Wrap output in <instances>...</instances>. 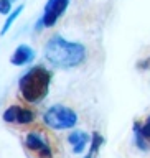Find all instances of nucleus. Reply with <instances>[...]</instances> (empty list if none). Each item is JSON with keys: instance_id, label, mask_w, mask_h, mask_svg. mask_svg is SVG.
Listing matches in <instances>:
<instances>
[{"instance_id": "obj_6", "label": "nucleus", "mask_w": 150, "mask_h": 158, "mask_svg": "<svg viewBox=\"0 0 150 158\" xmlns=\"http://www.w3.org/2000/svg\"><path fill=\"white\" fill-rule=\"evenodd\" d=\"M25 143L30 150L38 153V158H53V152L49 148L48 142L40 137L38 133H28L27 138H25Z\"/></svg>"}, {"instance_id": "obj_7", "label": "nucleus", "mask_w": 150, "mask_h": 158, "mask_svg": "<svg viewBox=\"0 0 150 158\" xmlns=\"http://www.w3.org/2000/svg\"><path fill=\"white\" fill-rule=\"evenodd\" d=\"M35 53L33 49L28 46V44H20V46L13 51V54L10 56V63L15 64V66H23L30 61H33Z\"/></svg>"}, {"instance_id": "obj_10", "label": "nucleus", "mask_w": 150, "mask_h": 158, "mask_svg": "<svg viewBox=\"0 0 150 158\" xmlns=\"http://www.w3.org/2000/svg\"><path fill=\"white\" fill-rule=\"evenodd\" d=\"M134 137H135V145L140 148V150L147 152L148 148H150V143L147 142V138L140 133V130H139V127H137V123H134Z\"/></svg>"}, {"instance_id": "obj_4", "label": "nucleus", "mask_w": 150, "mask_h": 158, "mask_svg": "<svg viewBox=\"0 0 150 158\" xmlns=\"http://www.w3.org/2000/svg\"><path fill=\"white\" fill-rule=\"evenodd\" d=\"M68 3H69V0H48L45 12H43V17L36 23V30H40L41 27H46V28L53 27L58 22V18L64 13Z\"/></svg>"}, {"instance_id": "obj_9", "label": "nucleus", "mask_w": 150, "mask_h": 158, "mask_svg": "<svg viewBox=\"0 0 150 158\" xmlns=\"http://www.w3.org/2000/svg\"><path fill=\"white\" fill-rule=\"evenodd\" d=\"M104 143V138L102 135L99 132H94V135H92V143H91V150H89V153L84 158H92L96 153L99 152V148H101V145Z\"/></svg>"}, {"instance_id": "obj_5", "label": "nucleus", "mask_w": 150, "mask_h": 158, "mask_svg": "<svg viewBox=\"0 0 150 158\" xmlns=\"http://www.w3.org/2000/svg\"><path fill=\"white\" fill-rule=\"evenodd\" d=\"M3 120L8 123H32L35 120V114L30 109L20 107V106H10L7 110L3 112Z\"/></svg>"}, {"instance_id": "obj_11", "label": "nucleus", "mask_w": 150, "mask_h": 158, "mask_svg": "<svg viewBox=\"0 0 150 158\" xmlns=\"http://www.w3.org/2000/svg\"><path fill=\"white\" fill-rule=\"evenodd\" d=\"M22 10H23V5H20V7H17L15 8V12H12L8 15V18H7V22L3 23V28H2V31H0V35H5L10 30V27L15 23V20H17L18 17H20V13H22Z\"/></svg>"}, {"instance_id": "obj_8", "label": "nucleus", "mask_w": 150, "mask_h": 158, "mask_svg": "<svg viewBox=\"0 0 150 158\" xmlns=\"http://www.w3.org/2000/svg\"><path fill=\"white\" fill-rule=\"evenodd\" d=\"M89 140H91L89 135H88L86 132H81V130L69 133V137H68V142L73 145V153H76V155H79V153L86 148Z\"/></svg>"}, {"instance_id": "obj_14", "label": "nucleus", "mask_w": 150, "mask_h": 158, "mask_svg": "<svg viewBox=\"0 0 150 158\" xmlns=\"http://www.w3.org/2000/svg\"><path fill=\"white\" fill-rule=\"evenodd\" d=\"M147 120H150V115H148V118H147Z\"/></svg>"}, {"instance_id": "obj_3", "label": "nucleus", "mask_w": 150, "mask_h": 158, "mask_svg": "<svg viewBox=\"0 0 150 158\" xmlns=\"http://www.w3.org/2000/svg\"><path fill=\"white\" fill-rule=\"evenodd\" d=\"M43 122L49 128L54 130H64V128H71L78 123V115L73 109L64 107V106H53L49 107L43 115Z\"/></svg>"}, {"instance_id": "obj_12", "label": "nucleus", "mask_w": 150, "mask_h": 158, "mask_svg": "<svg viewBox=\"0 0 150 158\" xmlns=\"http://www.w3.org/2000/svg\"><path fill=\"white\" fill-rule=\"evenodd\" d=\"M10 8H12V0H0V13H10Z\"/></svg>"}, {"instance_id": "obj_13", "label": "nucleus", "mask_w": 150, "mask_h": 158, "mask_svg": "<svg viewBox=\"0 0 150 158\" xmlns=\"http://www.w3.org/2000/svg\"><path fill=\"white\" fill-rule=\"evenodd\" d=\"M137 68L140 69V71H147V69H150V58H145V59H142V61H139Z\"/></svg>"}, {"instance_id": "obj_2", "label": "nucleus", "mask_w": 150, "mask_h": 158, "mask_svg": "<svg viewBox=\"0 0 150 158\" xmlns=\"http://www.w3.org/2000/svg\"><path fill=\"white\" fill-rule=\"evenodd\" d=\"M49 84H51V73L45 66H33L20 77L18 89L27 102L38 104L46 97Z\"/></svg>"}, {"instance_id": "obj_1", "label": "nucleus", "mask_w": 150, "mask_h": 158, "mask_svg": "<svg viewBox=\"0 0 150 158\" xmlns=\"http://www.w3.org/2000/svg\"><path fill=\"white\" fill-rule=\"evenodd\" d=\"M45 58L56 68H74L86 59V48L81 43L68 41L63 36L56 35L49 38V41L45 46Z\"/></svg>"}]
</instances>
